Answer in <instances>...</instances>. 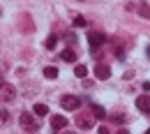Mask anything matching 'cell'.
I'll list each match as a JSON object with an SVG mask.
<instances>
[{
    "label": "cell",
    "mask_w": 150,
    "mask_h": 134,
    "mask_svg": "<svg viewBox=\"0 0 150 134\" xmlns=\"http://www.w3.org/2000/svg\"><path fill=\"white\" fill-rule=\"evenodd\" d=\"M65 42H67L69 46H74V44H76V35H74V33H67V35H65Z\"/></svg>",
    "instance_id": "18"
},
{
    "label": "cell",
    "mask_w": 150,
    "mask_h": 134,
    "mask_svg": "<svg viewBox=\"0 0 150 134\" xmlns=\"http://www.w3.org/2000/svg\"><path fill=\"white\" fill-rule=\"evenodd\" d=\"M33 113L37 116V118H44V116H49V106L46 104H35L33 106Z\"/></svg>",
    "instance_id": "11"
},
{
    "label": "cell",
    "mask_w": 150,
    "mask_h": 134,
    "mask_svg": "<svg viewBox=\"0 0 150 134\" xmlns=\"http://www.w3.org/2000/svg\"><path fill=\"white\" fill-rule=\"evenodd\" d=\"M60 104H62V109H67V111H76V109L81 106V99L76 95H62Z\"/></svg>",
    "instance_id": "5"
},
{
    "label": "cell",
    "mask_w": 150,
    "mask_h": 134,
    "mask_svg": "<svg viewBox=\"0 0 150 134\" xmlns=\"http://www.w3.org/2000/svg\"><path fill=\"white\" fill-rule=\"evenodd\" d=\"M60 56H62V60H65V62H76V56H79V53H76L72 46H67V49H65Z\"/></svg>",
    "instance_id": "10"
},
{
    "label": "cell",
    "mask_w": 150,
    "mask_h": 134,
    "mask_svg": "<svg viewBox=\"0 0 150 134\" xmlns=\"http://www.w3.org/2000/svg\"><path fill=\"white\" fill-rule=\"evenodd\" d=\"M136 109L148 113V111H150V97L148 95H139V97H136Z\"/></svg>",
    "instance_id": "6"
},
{
    "label": "cell",
    "mask_w": 150,
    "mask_h": 134,
    "mask_svg": "<svg viewBox=\"0 0 150 134\" xmlns=\"http://www.w3.org/2000/svg\"><path fill=\"white\" fill-rule=\"evenodd\" d=\"M143 90H150V81H148V83H143Z\"/></svg>",
    "instance_id": "23"
},
{
    "label": "cell",
    "mask_w": 150,
    "mask_h": 134,
    "mask_svg": "<svg viewBox=\"0 0 150 134\" xmlns=\"http://www.w3.org/2000/svg\"><path fill=\"white\" fill-rule=\"evenodd\" d=\"M95 77L102 79V81H106V79L111 77V69H109V65H97V67H95Z\"/></svg>",
    "instance_id": "7"
},
{
    "label": "cell",
    "mask_w": 150,
    "mask_h": 134,
    "mask_svg": "<svg viewBox=\"0 0 150 134\" xmlns=\"http://www.w3.org/2000/svg\"><path fill=\"white\" fill-rule=\"evenodd\" d=\"M93 116L95 118H106V111H104V106H99V104H93Z\"/></svg>",
    "instance_id": "13"
},
{
    "label": "cell",
    "mask_w": 150,
    "mask_h": 134,
    "mask_svg": "<svg viewBox=\"0 0 150 134\" xmlns=\"http://www.w3.org/2000/svg\"><path fill=\"white\" fill-rule=\"evenodd\" d=\"M127 9H129V12H136V14L143 16V19H150V5H146V2H129Z\"/></svg>",
    "instance_id": "4"
},
{
    "label": "cell",
    "mask_w": 150,
    "mask_h": 134,
    "mask_svg": "<svg viewBox=\"0 0 150 134\" xmlns=\"http://www.w3.org/2000/svg\"><path fill=\"white\" fill-rule=\"evenodd\" d=\"M74 123H76V127H81V130H93V127H95V116L79 113Z\"/></svg>",
    "instance_id": "3"
},
{
    "label": "cell",
    "mask_w": 150,
    "mask_h": 134,
    "mask_svg": "<svg viewBox=\"0 0 150 134\" xmlns=\"http://www.w3.org/2000/svg\"><path fill=\"white\" fill-rule=\"evenodd\" d=\"M16 99V88L12 83H2L0 86V102H14Z\"/></svg>",
    "instance_id": "2"
},
{
    "label": "cell",
    "mask_w": 150,
    "mask_h": 134,
    "mask_svg": "<svg viewBox=\"0 0 150 134\" xmlns=\"http://www.w3.org/2000/svg\"><path fill=\"white\" fill-rule=\"evenodd\" d=\"M21 21H23V30H25V33H33V21H30V14H23Z\"/></svg>",
    "instance_id": "14"
},
{
    "label": "cell",
    "mask_w": 150,
    "mask_h": 134,
    "mask_svg": "<svg viewBox=\"0 0 150 134\" xmlns=\"http://www.w3.org/2000/svg\"><path fill=\"white\" fill-rule=\"evenodd\" d=\"M0 86H2V77H0Z\"/></svg>",
    "instance_id": "25"
},
{
    "label": "cell",
    "mask_w": 150,
    "mask_h": 134,
    "mask_svg": "<svg viewBox=\"0 0 150 134\" xmlns=\"http://www.w3.org/2000/svg\"><path fill=\"white\" fill-rule=\"evenodd\" d=\"M44 77L46 79H58V67H53V65L44 67Z\"/></svg>",
    "instance_id": "12"
},
{
    "label": "cell",
    "mask_w": 150,
    "mask_h": 134,
    "mask_svg": "<svg viewBox=\"0 0 150 134\" xmlns=\"http://www.w3.org/2000/svg\"><path fill=\"white\" fill-rule=\"evenodd\" d=\"M146 134H150V127H148V132H146Z\"/></svg>",
    "instance_id": "26"
},
{
    "label": "cell",
    "mask_w": 150,
    "mask_h": 134,
    "mask_svg": "<svg viewBox=\"0 0 150 134\" xmlns=\"http://www.w3.org/2000/svg\"><path fill=\"white\" fill-rule=\"evenodd\" d=\"M146 53H148V58H150V46H148V51H146Z\"/></svg>",
    "instance_id": "24"
},
{
    "label": "cell",
    "mask_w": 150,
    "mask_h": 134,
    "mask_svg": "<svg viewBox=\"0 0 150 134\" xmlns=\"http://www.w3.org/2000/svg\"><path fill=\"white\" fill-rule=\"evenodd\" d=\"M19 123H21V127H23L25 132H37L39 130V123L33 118V113H28V111H23V113L19 116Z\"/></svg>",
    "instance_id": "1"
},
{
    "label": "cell",
    "mask_w": 150,
    "mask_h": 134,
    "mask_svg": "<svg viewBox=\"0 0 150 134\" xmlns=\"http://www.w3.org/2000/svg\"><path fill=\"white\" fill-rule=\"evenodd\" d=\"M56 44H58V35H51V37H46V42H44L46 49H56Z\"/></svg>",
    "instance_id": "16"
},
{
    "label": "cell",
    "mask_w": 150,
    "mask_h": 134,
    "mask_svg": "<svg viewBox=\"0 0 150 134\" xmlns=\"http://www.w3.org/2000/svg\"><path fill=\"white\" fill-rule=\"evenodd\" d=\"M115 134H129V130H125V127H120V130H118Z\"/></svg>",
    "instance_id": "22"
},
{
    "label": "cell",
    "mask_w": 150,
    "mask_h": 134,
    "mask_svg": "<svg viewBox=\"0 0 150 134\" xmlns=\"http://www.w3.org/2000/svg\"><path fill=\"white\" fill-rule=\"evenodd\" d=\"M104 35H102V33H90V35H88V42H90V46H93V49H97V46H99V44H104Z\"/></svg>",
    "instance_id": "8"
},
{
    "label": "cell",
    "mask_w": 150,
    "mask_h": 134,
    "mask_svg": "<svg viewBox=\"0 0 150 134\" xmlns=\"http://www.w3.org/2000/svg\"><path fill=\"white\" fill-rule=\"evenodd\" d=\"M74 74H76L79 79H86V77H88V67H86V65H76Z\"/></svg>",
    "instance_id": "15"
},
{
    "label": "cell",
    "mask_w": 150,
    "mask_h": 134,
    "mask_svg": "<svg viewBox=\"0 0 150 134\" xmlns=\"http://www.w3.org/2000/svg\"><path fill=\"white\" fill-rule=\"evenodd\" d=\"M74 26H76V28H83V26H86V19H83L81 14H76V16H74Z\"/></svg>",
    "instance_id": "17"
},
{
    "label": "cell",
    "mask_w": 150,
    "mask_h": 134,
    "mask_svg": "<svg viewBox=\"0 0 150 134\" xmlns=\"http://www.w3.org/2000/svg\"><path fill=\"white\" fill-rule=\"evenodd\" d=\"M113 120H115V123H122V120H125V116H122V113H115V116H113Z\"/></svg>",
    "instance_id": "19"
},
{
    "label": "cell",
    "mask_w": 150,
    "mask_h": 134,
    "mask_svg": "<svg viewBox=\"0 0 150 134\" xmlns=\"http://www.w3.org/2000/svg\"><path fill=\"white\" fill-rule=\"evenodd\" d=\"M0 120H7V111H2V109H0Z\"/></svg>",
    "instance_id": "20"
},
{
    "label": "cell",
    "mask_w": 150,
    "mask_h": 134,
    "mask_svg": "<svg viewBox=\"0 0 150 134\" xmlns=\"http://www.w3.org/2000/svg\"><path fill=\"white\" fill-rule=\"evenodd\" d=\"M97 134H109V130H106V127H99V130H97Z\"/></svg>",
    "instance_id": "21"
},
{
    "label": "cell",
    "mask_w": 150,
    "mask_h": 134,
    "mask_svg": "<svg viewBox=\"0 0 150 134\" xmlns=\"http://www.w3.org/2000/svg\"><path fill=\"white\" fill-rule=\"evenodd\" d=\"M51 127H53V130L67 127V118H65V116H51Z\"/></svg>",
    "instance_id": "9"
}]
</instances>
